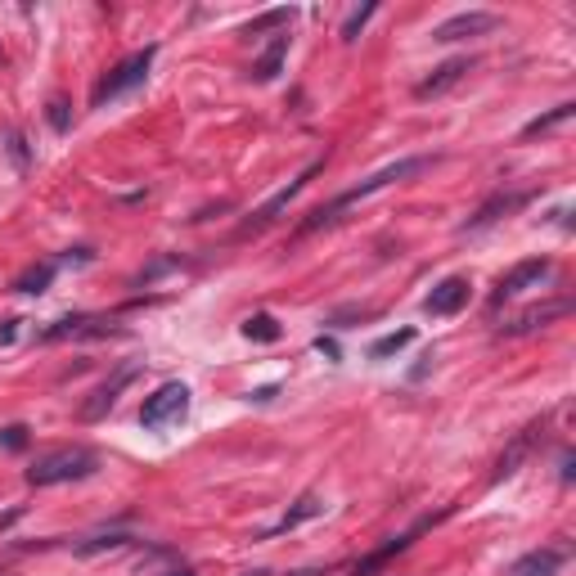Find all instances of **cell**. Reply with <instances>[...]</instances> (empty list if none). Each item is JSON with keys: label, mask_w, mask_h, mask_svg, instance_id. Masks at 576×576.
Masks as SVG:
<instances>
[{"label": "cell", "mask_w": 576, "mask_h": 576, "mask_svg": "<svg viewBox=\"0 0 576 576\" xmlns=\"http://www.w3.org/2000/svg\"><path fill=\"white\" fill-rule=\"evenodd\" d=\"M315 351H324V356H329V360H338V342H333V338H324V333H320V338H315Z\"/></svg>", "instance_id": "f1b7e54d"}, {"label": "cell", "mask_w": 576, "mask_h": 576, "mask_svg": "<svg viewBox=\"0 0 576 576\" xmlns=\"http://www.w3.org/2000/svg\"><path fill=\"white\" fill-rule=\"evenodd\" d=\"M500 23L504 18L491 14V9H464V14H455V18H446V23L432 27V41H468V36L495 32Z\"/></svg>", "instance_id": "9c48e42d"}, {"label": "cell", "mask_w": 576, "mask_h": 576, "mask_svg": "<svg viewBox=\"0 0 576 576\" xmlns=\"http://www.w3.org/2000/svg\"><path fill=\"white\" fill-rule=\"evenodd\" d=\"M0 446H5V450H23L27 446V428H23V423H9V428L0 432Z\"/></svg>", "instance_id": "484cf974"}, {"label": "cell", "mask_w": 576, "mask_h": 576, "mask_svg": "<svg viewBox=\"0 0 576 576\" xmlns=\"http://www.w3.org/2000/svg\"><path fill=\"white\" fill-rule=\"evenodd\" d=\"M414 342V329H396V333H383L378 342H369V356L383 360V356H396L401 347H410Z\"/></svg>", "instance_id": "603a6c76"}, {"label": "cell", "mask_w": 576, "mask_h": 576, "mask_svg": "<svg viewBox=\"0 0 576 576\" xmlns=\"http://www.w3.org/2000/svg\"><path fill=\"white\" fill-rule=\"evenodd\" d=\"M54 270H59V261H41V266L23 270V275L14 279V288H18V293H45L50 279H54Z\"/></svg>", "instance_id": "d6986e66"}, {"label": "cell", "mask_w": 576, "mask_h": 576, "mask_svg": "<svg viewBox=\"0 0 576 576\" xmlns=\"http://www.w3.org/2000/svg\"><path fill=\"white\" fill-rule=\"evenodd\" d=\"M441 518H446V513H428V518H419L410 531H401V536H392V540H387V545H378L374 554H365V558H360V563H356V572H351V576H378L387 563H392L396 554H405V549H410L414 540H419L428 527H437Z\"/></svg>", "instance_id": "8992f818"}, {"label": "cell", "mask_w": 576, "mask_h": 576, "mask_svg": "<svg viewBox=\"0 0 576 576\" xmlns=\"http://www.w3.org/2000/svg\"><path fill=\"white\" fill-rule=\"evenodd\" d=\"M243 338H252V342H279V324H275V315H270V311L248 315V320H243Z\"/></svg>", "instance_id": "ffe728a7"}, {"label": "cell", "mask_w": 576, "mask_h": 576, "mask_svg": "<svg viewBox=\"0 0 576 576\" xmlns=\"http://www.w3.org/2000/svg\"><path fill=\"white\" fill-rule=\"evenodd\" d=\"M95 450L90 446H59L50 455H41L27 468V486H59V482H81L95 473Z\"/></svg>", "instance_id": "7a4b0ae2"}, {"label": "cell", "mask_w": 576, "mask_h": 576, "mask_svg": "<svg viewBox=\"0 0 576 576\" xmlns=\"http://www.w3.org/2000/svg\"><path fill=\"white\" fill-rule=\"evenodd\" d=\"M554 270V261L549 257H527V261H518V266L509 270V275L500 279V288L491 293V306H504V302H513V297H522L527 288H540V279Z\"/></svg>", "instance_id": "ba28073f"}, {"label": "cell", "mask_w": 576, "mask_h": 576, "mask_svg": "<svg viewBox=\"0 0 576 576\" xmlns=\"http://www.w3.org/2000/svg\"><path fill=\"white\" fill-rule=\"evenodd\" d=\"M540 428H545V419H536V423H527V428L518 432V437L509 441V450H504L500 459H495V473H491V486H500L504 477H513L522 468V459L531 455V446H536L540 441Z\"/></svg>", "instance_id": "4fadbf2b"}, {"label": "cell", "mask_w": 576, "mask_h": 576, "mask_svg": "<svg viewBox=\"0 0 576 576\" xmlns=\"http://www.w3.org/2000/svg\"><path fill=\"white\" fill-rule=\"evenodd\" d=\"M284 59H288V32L275 36V41L261 50V59L252 63V81H275L279 68H284Z\"/></svg>", "instance_id": "ac0fdd59"}, {"label": "cell", "mask_w": 576, "mask_h": 576, "mask_svg": "<svg viewBox=\"0 0 576 576\" xmlns=\"http://www.w3.org/2000/svg\"><path fill=\"white\" fill-rule=\"evenodd\" d=\"M50 126H54V131H68V104H63V99H54V104H50Z\"/></svg>", "instance_id": "4316f807"}, {"label": "cell", "mask_w": 576, "mask_h": 576, "mask_svg": "<svg viewBox=\"0 0 576 576\" xmlns=\"http://www.w3.org/2000/svg\"><path fill=\"white\" fill-rule=\"evenodd\" d=\"M468 288H473V284H468L464 275H446L428 297H423V311L437 315V320H441V315L464 311V306H468Z\"/></svg>", "instance_id": "7c38bea8"}, {"label": "cell", "mask_w": 576, "mask_h": 576, "mask_svg": "<svg viewBox=\"0 0 576 576\" xmlns=\"http://www.w3.org/2000/svg\"><path fill=\"white\" fill-rule=\"evenodd\" d=\"M293 23V9H266L261 18H252L248 27H243V36H261V32H270V27H288Z\"/></svg>", "instance_id": "cb8c5ba5"}, {"label": "cell", "mask_w": 576, "mask_h": 576, "mask_svg": "<svg viewBox=\"0 0 576 576\" xmlns=\"http://www.w3.org/2000/svg\"><path fill=\"white\" fill-rule=\"evenodd\" d=\"M135 374H140V360H126V365L117 369V374L108 378V383H99L95 392H90L86 401H81L77 419H81V423H99V419H104V414H108V410H113V405H117V396H122L126 387L135 383Z\"/></svg>", "instance_id": "277c9868"}, {"label": "cell", "mask_w": 576, "mask_h": 576, "mask_svg": "<svg viewBox=\"0 0 576 576\" xmlns=\"http://www.w3.org/2000/svg\"><path fill=\"white\" fill-rule=\"evenodd\" d=\"M468 72H473V59H446L441 68H432V77H423L419 86H414V95H419V99H437V95H446L450 86H459Z\"/></svg>", "instance_id": "9a60e30c"}, {"label": "cell", "mask_w": 576, "mask_h": 576, "mask_svg": "<svg viewBox=\"0 0 576 576\" xmlns=\"http://www.w3.org/2000/svg\"><path fill=\"white\" fill-rule=\"evenodd\" d=\"M572 113H576V104H558L554 113H545V117H536V122H527V126H522V140H536V135L554 131V126H563Z\"/></svg>", "instance_id": "7402d4cb"}, {"label": "cell", "mask_w": 576, "mask_h": 576, "mask_svg": "<svg viewBox=\"0 0 576 576\" xmlns=\"http://www.w3.org/2000/svg\"><path fill=\"white\" fill-rule=\"evenodd\" d=\"M275 392H279V387H275V383H266V387H257V392H252V401H270Z\"/></svg>", "instance_id": "f546056e"}, {"label": "cell", "mask_w": 576, "mask_h": 576, "mask_svg": "<svg viewBox=\"0 0 576 576\" xmlns=\"http://www.w3.org/2000/svg\"><path fill=\"white\" fill-rule=\"evenodd\" d=\"M113 333H122V329H117L108 315H63V320H54L41 338L63 342V338H113Z\"/></svg>", "instance_id": "8fae6325"}, {"label": "cell", "mask_w": 576, "mask_h": 576, "mask_svg": "<svg viewBox=\"0 0 576 576\" xmlns=\"http://www.w3.org/2000/svg\"><path fill=\"white\" fill-rule=\"evenodd\" d=\"M171 576H194V572H171Z\"/></svg>", "instance_id": "d6a6232c"}, {"label": "cell", "mask_w": 576, "mask_h": 576, "mask_svg": "<svg viewBox=\"0 0 576 576\" xmlns=\"http://www.w3.org/2000/svg\"><path fill=\"white\" fill-rule=\"evenodd\" d=\"M567 311H572V297H554V302H545V306H527V311H522L518 320L504 324L500 333H509V338H518V333H536V329H545V324L563 320Z\"/></svg>", "instance_id": "5bb4252c"}, {"label": "cell", "mask_w": 576, "mask_h": 576, "mask_svg": "<svg viewBox=\"0 0 576 576\" xmlns=\"http://www.w3.org/2000/svg\"><path fill=\"white\" fill-rule=\"evenodd\" d=\"M243 576H270V567H252V572H243Z\"/></svg>", "instance_id": "1f68e13d"}, {"label": "cell", "mask_w": 576, "mask_h": 576, "mask_svg": "<svg viewBox=\"0 0 576 576\" xmlns=\"http://www.w3.org/2000/svg\"><path fill=\"white\" fill-rule=\"evenodd\" d=\"M320 171H324V158H315V162H311V167H306V171H302V176H297V180H288V185H284V189H279V194H270V198H266V203H261V207H257V212H252V216H248V221H243V230H266V225H270V221H275V216H279V212H284V207H288V203H293V198H297V194H302V189H306V185H311V180H315V176H320Z\"/></svg>", "instance_id": "52a82bcc"}, {"label": "cell", "mask_w": 576, "mask_h": 576, "mask_svg": "<svg viewBox=\"0 0 576 576\" xmlns=\"http://www.w3.org/2000/svg\"><path fill=\"white\" fill-rule=\"evenodd\" d=\"M189 410V387L185 383H162L158 392L144 401L140 410V423L144 428H167V423H180Z\"/></svg>", "instance_id": "5b68a950"}, {"label": "cell", "mask_w": 576, "mask_h": 576, "mask_svg": "<svg viewBox=\"0 0 576 576\" xmlns=\"http://www.w3.org/2000/svg\"><path fill=\"white\" fill-rule=\"evenodd\" d=\"M153 54H158V45H144V50H135L131 59H122L117 68H108L104 77H99V86H95V95H90V104L104 108V104H113L117 95H126V90L144 86V77H149V68H153Z\"/></svg>", "instance_id": "3957f363"}, {"label": "cell", "mask_w": 576, "mask_h": 576, "mask_svg": "<svg viewBox=\"0 0 576 576\" xmlns=\"http://www.w3.org/2000/svg\"><path fill=\"white\" fill-rule=\"evenodd\" d=\"M531 198H536L531 189H500V194H491L473 216H468V221H464V234H468V230H486V225L504 221V216H513V212H522Z\"/></svg>", "instance_id": "30bf717a"}, {"label": "cell", "mask_w": 576, "mask_h": 576, "mask_svg": "<svg viewBox=\"0 0 576 576\" xmlns=\"http://www.w3.org/2000/svg\"><path fill=\"white\" fill-rule=\"evenodd\" d=\"M131 545V536H122V531H108V536H90L77 545L81 558H95V554H113V549H126Z\"/></svg>", "instance_id": "44dd1931"}, {"label": "cell", "mask_w": 576, "mask_h": 576, "mask_svg": "<svg viewBox=\"0 0 576 576\" xmlns=\"http://www.w3.org/2000/svg\"><path fill=\"white\" fill-rule=\"evenodd\" d=\"M378 14V5H360V9H351V18H347V23H342V41H356V36L360 32H365V23H369V18H374Z\"/></svg>", "instance_id": "d4e9b609"}, {"label": "cell", "mask_w": 576, "mask_h": 576, "mask_svg": "<svg viewBox=\"0 0 576 576\" xmlns=\"http://www.w3.org/2000/svg\"><path fill=\"white\" fill-rule=\"evenodd\" d=\"M14 324H18V320H5V324H0V342H14V333H18Z\"/></svg>", "instance_id": "4dcf8cb0"}, {"label": "cell", "mask_w": 576, "mask_h": 576, "mask_svg": "<svg viewBox=\"0 0 576 576\" xmlns=\"http://www.w3.org/2000/svg\"><path fill=\"white\" fill-rule=\"evenodd\" d=\"M432 162H437V158H428V153H419V158H401V162H392V167L374 171V176H369V180H360V185H351L347 194H338V198H333V203L315 207V212L306 216L302 225H297V234H293V239H306V234H315V230H324V225H333V221H338V212H347L351 203H360V198L378 194V189H387V185H401V180L423 176V171H428Z\"/></svg>", "instance_id": "6da1fadb"}, {"label": "cell", "mask_w": 576, "mask_h": 576, "mask_svg": "<svg viewBox=\"0 0 576 576\" xmlns=\"http://www.w3.org/2000/svg\"><path fill=\"white\" fill-rule=\"evenodd\" d=\"M563 558H567V545L531 549V554H522L518 563L509 567V576H558V567H563Z\"/></svg>", "instance_id": "2e32d148"}, {"label": "cell", "mask_w": 576, "mask_h": 576, "mask_svg": "<svg viewBox=\"0 0 576 576\" xmlns=\"http://www.w3.org/2000/svg\"><path fill=\"white\" fill-rule=\"evenodd\" d=\"M572 450H563V455H558V477H563V482H572Z\"/></svg>", "instance_id": "83f0119b"}, {"label": "cell", "mask_w": 576, "mask_h": 576, "mask_svg": "<svg viewBox=\"0 0 576 576\" xmlns=\"http://www.w3.org/2000/svg\"><path fill=\"white\" fill-rule=\"evenodd\" d=\"M320 513H324V500H320V495H315V491H306V495H302V500H297V504H293V509H288V513H284V518H279V522H275V527H266V531H261V540H275V536H284V531L302 527V522L320 518Z\"/></svg>", "instance_id": "e0dca14e"}]
</instances>
